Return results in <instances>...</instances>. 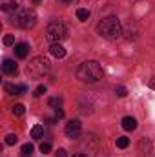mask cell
<instances>
[{
    "mask_svg": "<svg viewBox=\"0 0 155 157\" xmlns=\"http://www.w3.org/2000/svg\"><path fill=\"white\" fill-rule=\"evenodd\" d=\"M97 31H99L100 37H104V39H108V40H117L124 35V28H122V24H120V20L117 17H106V18H102L97 24Z\"/></svg>",
    "mask_w": 155,
    "mask_h": 157,
    "instance_id": "6da1fadb",
    "label": "cell"
},
{
    "mask_svg": "<svg viewBox=\"0 0 155 157\" xmlns=\"http://www.w3.org/2000/svg\"><path fill=\"white\" fill-rule=\"evenodd\" d=\"M77 78L82 82L93 84L102 78V68L97 60H86L77 68Z\"/></svg>",
    "mask_w": 155,
    "mask_h": 157,
    "instance_id": "7a4b0ae2",
    "label": "cell"
},
{
    "mask_svg": "<svg viewBox=\"0 0 155 157\" xmlns=\"http://www.w3.org/2000/svg\"><path fill=\"white\" fill-rule=\"evenodd\" d=\"M11 24H13V26H18V28H22V29H31V28H35V24H37V13H35V9H31V7L20 9L18 13H15V15L11 17Z\"/></svg>",
    "mask_w": 155,
    "mask_h": 157,
    "instance_id": "3957f363",
    "label": "cell"
},
{
    "mask_svg": "<svg viewBox=\"0 0 155 157\" xmlns=\"http://www.w3.org/2000/svg\"><path fill=\"white\" fill-rule=\"evenodd\" d=\"M51 70V62L46 57H35L29 60V64L26 66V73L31 78H40L44 75H47Z\"/></svg>",
    "mask_w": 155,
    "mask_h": 157,
    "instance_id": "277c9868",
    "label": "cell"
},
{
    "mask_svg": "<svg viewBox=\"0 0 155 157\" xmlns=\"http://www.w3.org/2000/svg\"><path fill=\"white\" fill-rule=\"evenodd\" d=\"M68 37V29L62 22L55 20V22H49L47 28H46V40L51 42V44H60L62 40Z\"/></svg>",
    "mask_w": 155,
    "mask_h": 157,
    "instance_id": "5b68a950",
    "label": "cell"
},
{
    "mask_svg": "<svg viewBox=\"0 0 155 157\" xmlns=\"http://www.w3.org/2000/svg\"><path fill=\"white\" fill-rule=\"evenodd\" d=\"M64 132H66V135H68L70 139H77V137H80V132H82V122H80L78 119L70 121V122L66 124Z\"/></svg>",
    "mask_w": 155,
    "mask_h": 157,
    "instance_id": "8992f818",
    "label": "cell"
},
{
    "mask_svg": "<svg viewBox=\"0 0 155 157\" xmlns=\"http://www.w3.org/2000/svg\"><path fill=\"white\" fill-rule=\"evenodd\" d=\"M137 35H139V28H137V24L135 22H128L126 26H124V37L128 40H135L137 39Z\"/></svg>",
    "mask_w": 155,
    "mask_h": 157,
    "instance_id": "52a82bcc",
    "label": "cell"
},
{
    "mask_svg": "<svg viewBox=\"0 0 155 157\" xmlns=\"http://www.w3.org/2000/svg\"><path fill=\"white\" fill-rule=\"evenodd\" d=\"M139 155L141 157H148L152 154V143H150V139H141V143H139Z\"/></svg>",
    "mask_w": 155,
    "mask_h": 157,
    "instance_id": "ba28073f",
    "label": "cell"
},
{
    "mask_svg": "<svg viewBox=\"0 0 155 157\" xmlns=\"http://www.w3.org/2000/svg\"><path fill=\"white\" fill-rule=\"evenodd\" d=\"M2 71H4L6 75H17L18 68H17V64H15L13 60L6 59V60H4V64H2Z\"/></svg>",
    "mask_w": 155,
    "mask_h": 157,
    "instance_id": "9c48e42d",
    "label": "cell"
},
{
    "mask_svg": "<svg viewBox=\"0 0 155 157\" xmlns=\"http://www.w3.org/2000/svg\"><path fill=\"white\" fill-rule=\"evenodd\" d=\"M28 53H29V44L20 42V44H17V46H15V55H17L18 59H26V57H28Z\"/></svg>",
    "mask_w": 155,
    "mask_h": 157,
    "instance_id": "30bf717a",
    "label": "cell"
},
{
    "mask_svg": "<svg viewBox=\"0 0 155 157\" xmlns=\"http://www.w3.org/2000/svg\"><path fill=\"white\" fill-rule=\"evenodd\" d=\"M49 51H51V55L57 57V59H64V57H66V49H64L62 44H51Z\"/></svg>",
    "mask_w": 155,
    "mask_h": 157,
    "instance_id": "8fae6325",
    "label": "cell"
},
{
    "mask_svg": "<svg viewBox=\"0 0 155 157\" xmlns=\"http://www.w3.org/2000/svg\"><path fill=\"white\" fill-rule=\"evenodd\" d=\"M4 90H6V91H7L9 95H20V93H24V91H26L28 88H26L24 84H22V86H15V84H6V86H4Z\"/></svg>",
    "mask_w": 155,
    "mask_h": 157,
    "instance_id": "7c38bea8",
    "label": "cell"
},
{
    "mask_svg": "<svg viewBox=\"0 0 155 157\" xmlns=\"http://www.w3.org/2000/svg\"><path fill=\"white\" fill-rule=\"evenodd\" d=\"M122 128H124L126 132H133V130L137 128V121H135V117H124L122 119Z\"/></svg>",
    "mask_w": 155,
    "mask_h": 157,
    "instance_id": "4fadbf2b",
    "label": "cell"
},
{
    "mask_svg": "<svg viewBox=\"0 0 155 157\" xmlns=\"http://www.w3.org/2000/svg\"><path fill=\"white\" fill-rule=\"evenodd\" d=\"M42 135H44V128H42L40 124H35V126L31 128V137H33L35 141H39Z\"/></svg>",
    "mask_w": 155,
    "mask_h": 157,
    "instance_id": "5bb4252c",
    "label": "cell"
},
{
    "mask_svg": "<svg viewBox=\"0 0 155 157\" xmlns=\"http://www.w3.org/2000/svg\"><path fill=\"white\" fill-rule=\"evenodd\" d=\"M91 17V13H89V9H77V18L78 20H82V22H86L88 18Z\"/></svg>",
    "mask_w": 155,
    "mask_h": 157,
    "instance_id": "9a60e30c",
    "label": "cell"
},
{
    "mask_svg": "<svg viewBox=\"0 0 155 157\" xmlns=\"http://www.w3.org/2000/svg\"><path fill=\"white\" fill-rule=\"evenodd\" d=\"M130 139L128 137H117V148H128Z\"/></svg>",
    "mask_w": 155,
    "mask_h": 157,
    "instance_id": "2e32d148",
    "label": "cell"
},
{
    "mask_svg": "<svg viewBox=\"0 0 155 157\" xmlns=\"http://www.w3.org/2000/svg\"><path fill=\"white\" fill-rule=\"evenodd\" d=\"M18 9V4L17 2H9V4H4L2 6V11H17Z\"/></svg>",
    "mask_w": 155,
    "mask_h": 157,
    "instance_id": "e0dca14e",
    "label": "cell"
},
{
    "mask_svg": "<svg viewBox=\"0 0 155 157\" xmlns=\"http://www.w3.org/2000/svg\"><path fill=\"white\" fill-rule=\"evenodd\" d=\"M24 112H26L24 104H15L13 106V115H24Z\"/></svg>",
    "mask_w": 155,
    "mask_h": 157,
    "instance_id": "ac0fdd59",
    "label": "cell"
},
{
    "mask_svg": "<svg viewBox=\"0 0 155 157\" xmlns=\"http://www.w3.org/2000/svg\"><path fill=\"white\" fill-rule=\"evenodd\" d=\"M17 141H18V137H17L15 133H9V135L6 137V144H9V146H13V144H15Z\"/></svg>",
    "mask_w": 155,
    "mask_h": 157,
    "instance_id": "d6986e66",
    "label": "cell"
},
{
    "mask_svg": "<svg viewBox=\"0 0 155 157\" xmlns=\"http://www.w3.org/2000/svg\"><path fill=\"white\" fill-rule=\"evenodd\" d=\"M22 154H24V155H31V154H33V144L26 143V144L22 146Z\"/></svg>",
    "mask_w": 155,
    "mask_h": 157,
    "instance_id": "ffe728a7",
    "label": "cell"
},
{
    "mask_svg": "<svg viewBox=\"0 0 155 157\" xmlns=\"http://www.w3.org/2000/svg\"><path fill=\"white\" fill-rule=\"evenodd\" d=\"M115 93L119 95V97H126V95H128V90H126L124 86H117V88H115Z\"/></svg>",
    "mask_w": 155,
    "mask_h": 157,
    "instance_id": "44dd1931",
    "label": "cell"
},
{
    "mask_svg": "<svg viewBox=\"0 0 155 157\" xmlns=\"http://www.w3.org/2000/svg\"><path fill=\"white\" fill-rule=\"evenodd\" d=\"M40 152H42V154H49V152H51V144H49V143H42V144H40Z\"/></svg>",
    "mask_w": 155,
    "mask_h": 157,
    "instance_id": "7402d4cb",
    "label": "cell"
},
{
    "mask_svg": "<svg viewBox=\"0 0 155 157\" xmlns=\"http://www.w3.org/2000/svg\"><path fill=\"white\" fill-rule=\"evenodd\" d=\"M4 44H6V46H13V44H15V37H13V35H6V37H4Z\"/></svg>",
    "mask_w": 155,
    "mask_h": 157,
    "instance_id": "603a6c76",
    "label": "cell"
},
{
    "mask_svg": "<svg viewBox=\"0 0 155 157\" xmlns=\"http://www.w3.org/2000/svg\"><path fill=\"white\" fill-rule=\"evenodd\" d=\"M46 93V86H39L35 91H33V97H40V95H44Z\"/></svg>",
    "mask_w": 155,
    "mask_h": 157,
    "instance_id": "cb8c5ba5",
    "label": "cell"
},
{
    "mask_svg": "<svg viewBox=\"0 0 155 157\" xmlns=\"http://www.w3.org/2000/svg\"><path fill=\"white\" fill-rule=\"evenodd\" d=\"M55 155H57V157H68V152H66V150H64V148H59V150H57V154H55Z\"/></svg>",
    "mask_w": 155,
    "mask_h": 157,
    "instance_id": "d4e9b609",
    "label": "cell"
},
{
    "mask_svg": "<svg viewBox=\"0 0 155 157\" xmlns=\"http://www.w3.org/2000/svg\"><path fill=\"white\" fill-rule=\"evenodd\" d=\"M62 117H64V110L57 108V110H55V119H62Z\"/></svg>",
    "mask_w": 155,
    "mask_h": 157,
    "instance_id": "484cf974",
    "label": "cell"
},
{
    "mask_svg": "<svg viewBox=\"0 0 155 157\" xmlns=\"http://www.w3.org/2000/svg\"><path fill=\"white\" fill-rule=\"evenodd\" d=\"M148 84H150V88H153V90H155V77L150 78V82H148Z\"/></svg>",
    "mask_w": 155,
    "mask_h": 157,
    "instance_id": "4316f807",
    "label": "cell"
},
{
    "mask_svg": "<svg viewBox=\"0 0 155 157\" xmlns=\"http://www.w3.org/2000/svg\"><path fill=\"white\" fill-rule=\"evenodd\" d=\"M73 157H88V155H84V154H75Z\"/></svg>",
    "mask_w": 155,
    "mask_h": 157,
    "instance_id": "83f0119b",
    "label": "cell"
},
{
    "mask_svg": "<svg viewBox=\"0 0 155 157\" xmlns=\"http://www.w3.org/2000/svg\"><path fill=\"white\" fill-rule=\"evenodd\" d=\"M60 2H64V4H70V2H73V0H60Z\"/></svg>",
    "mask_w": 155,
    "mask_h": 157,
    "instance_id": "f1b7e54d",
    "label": "cell"
},
{
    "mask_svg": "<svg viewBox=\"0 0 155 157\" xmlns=\"http://www.w3.org/2000/svg\"><path fill=\"white\" fill-rule=\"evenodd\" d=\"M39 2H40V0H33V4H39Z\"/></svg>",
    "mask_w": 155,
    "mask_h": 157,
    "instance_id": "f546056e",
    "label": "cell"
},
{
    "mask_svg": "<svg viewBox=\"0 0 155 157\" xmlns=\"http://www.w3.org/2000/svg\"><path fill=\"white\" fill-rule=\"evenodd\" d=\"M130 2H139V0H130Z\"/></svg>",
    "mask_w": 155,
    "mask_h": 157,
    "instance_id": "4dcf8cb0",
    "label": "cell"
}]
</instances>
